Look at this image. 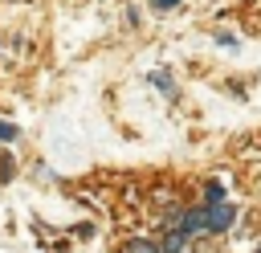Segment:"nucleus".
<instances>
[{
    "label": "nucleus",
    "instance_id": "obj_1",
    "mask_svg": "<svg viewBox=\"0 0 261 253\" xmlns=\"http://www.w3.org/2000/svg\"><path fill=\"white\" fill-rule=\"evenodd\" d=\"M237 220V208L232 204H204V233H228V224Z\"/></svg>",
    "mask_w": 261,
    "mask_h": 253
},
{
    "label": "nucleus",
    "instance_id": "obj_2",
    "mask_svg": "<svg viewBox=\"0 0 261 253\" xmlns=\"http://www.w3.org/2000/svg\"><path fill=\"white\" fill-rule=\"evenodd\" d=\"M175 229H179L188 241H192L196 233H204V208H188V212L179 216V224H175Z\"/></svg>",
    "mask_w": 261,
    "mask_h": 253
},
{
    "label": "nucleus",
    "instance_id": "obj_3",
    "mask_svg": "<svg viewBox=\"0 0 261 253\" xmlns=\"http://www.w3.org/2000/svg\"><path fill=\"white\" fill-rule=\"evenodd\" d=\"M188 249V237L179 233V229H171L167 237H163V245H159V253H184Z\"/></svg>",
    "mask_w": 261,
    "mask_h": 253
},
{
    "label": "nucleus",
    "instance_id": "obj_4",
    "mask_svg": "<svg viewBox=\"0 0 261 253\" xmlns=\"http://www.w3.org/2000/svg\"><path fill=\"white\" fill-rule=\"evenodd\" d=\"M122 253H159V245L147 241V237H130V241L122 245Z\"/></svg>",
    "mask_w": 261,
    "mask_h": 253
},
{
    "label": "nucleus",
    "instance_id": "obj_5",
    "mask_svg": "<svg viewBox=\"0 0 261 253\" xmlns=\"http://www.w3.org/2000/svg\"><path fill=\"white\" fill-rule=\"evenodd\" d=\"M204 200H208V208H212V204H224V188H220V180H212V184L204 188Z\"/></svg>",
    "mask_w": 261,
    "mask_h": 253
},
{
    "label": "nucleus",
    "instance_id": "obj_6",
    "mask_svg": "<svg viewBox=\"0 0 261 253\" xmlns=\"http://www.w3.org/2000/svg\"><path fill=\"white\" fill-rule=\"evenodd\" d=\"M151 86H159L163 94H171V73H167V69H159V73H151Z\"/></svg>",
    "mask_w": 261,
    "mask_h": 253
},
{
    "label": "nucleus",
    "instance_id": "obj_7",
    "mask_svg": "<svg viewBox=\"0 0 261 253\" xmlns=\"http://www.w3.org/2000/svg\"><path fill=\"white\" fill-rule=\"evenodd\" d=\"M16 135H20V131H16V122H4V118H0V143H12Z\"/></svg>",
    "mask_w": 261,
    "mask_h": 253
},
{
    "label": "nucleus",
    "instance_id": "obj_8",
    "mask_svg": "<svg viewBox=\"0 0 261 253\" xmlns=\"http://www.w3.org/2000/svg\"><path fill=\"white\" fill-rule=\"evenodd\" d=\"M179 4H184V0H151L155 12H171V8H179Z\"/></svg>",
    "mask_w": 261,
    "mask_h": 253
},
{
    "label": "nucleus",
    "instance_id": "obj_9",
    "mask_svg": "<svg viewBox=\"0 0 261 253\" xmlns=\"http://www.w3.org/2000/svg\"><path fill=\"white\" fill-rule=\"evenodd\" d=\"M257 253H261V245H257Z\"/></svg>",
    "mask_w": 261,
    "mask_h": 253
}]
</instances>
